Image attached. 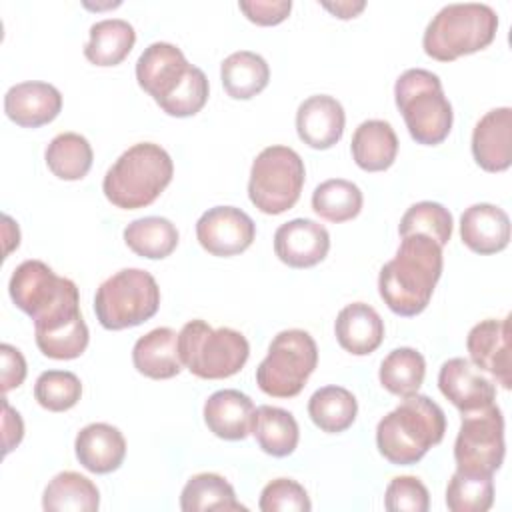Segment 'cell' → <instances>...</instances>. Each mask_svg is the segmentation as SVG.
<instances>
[{
  "label": "cell",
  "mask_w": 512,
  "mask_h": 512,
  "mask_svg": "<svg viewBox=\"0 0 512 512\" xmlns=\"http://www.w3.org/2000/svg\"><path fill=\"white\" fill-rule=\"evenodd\" d=\"M442 274V246L424 234L402 236L396 256L380 268L378 292L398 316L420 314Z\"/></svg>",
  "instance_id": "cell-1"
},
{
  "label": "cell",
  "mask_w": 512,
  "mask_h": 512,
  "mask_svg": "<svg viewBox=\"0 0 512 512\" xmlns=\"http://www.w3.org/2000/svg\"><path fill=\"white\" fill-rule=\"evenodd\" d=\"M446 432L444 410L424 394L406 396L376 426L378 452L396 466L416 464Z\"/></svg>",
  "instance_id": "cell-2"
},
{
  "label": "cell",
  "mask_w": 512,
  "mask_h": 512,
  "mask_svg": "<svg viewBox=\"0 0 512 512\" xmlns=\"http://www.w3.org/2000/svg\"><path fill=\"white\" fill-rule=\"evenodd\" d=\"M172 174V158L160 144L138 142L108 168L102 190L114 206L136 210L152 204L170 184Z\"/></svg>",
  "instance_id": "cell-3"
},
{
  "label": "cell",
  "mask_w": 512,
  "mask_h": 512,
  "mask_svg": "<svg viewBox=\"0 0 512 512\" xmlns=\"http://www.w3.org/2000/svg\"><path fill=\"white\" fill-rule=\"evenodd\" d=\"M498 30V16L492 6L480 2L446 4L428 22L422 46L440 62H452L464 54L486 48Z\"/></svg>",
  "instance_id": "cell-4"
},
{
  "label": "cell",
  "mask_w": 512,
  "mask_h": 512,
  "mask_svg": "<svg viewBox=\"0 0 512 512\" xmlns=\"http://www.w3.org/2000/svg\"><path fill=\"white\" fill-rule=\"evenodd\" d=\"M394 100L410 136L418 144L436 146L446 140L454 112L438 74L424 68H408L394 84Z\"/></svg>",
  "instance_id": "cell-5"
},
{
  "label": "cell",
  "mask_w": 512,
  "mask_h": 512,
  "mask_svg": "<svg viewBox=\"0 0 512 512\" xmlns=\"http://www.w3.org/2000/svg\"><path fill=\"white\" fill-rule=\"evenodd\" d=\"M178 352L194 376L220 380L242 370L250 356V344L234 328H212L206 320L196 318L178 332Z\"/></svg>",
  "instance_id": "cell-6"
},
{
  "label": "cell",
  "mask_w": 512,
  "mask_h": 512,
  "mask_svg": "<svg viewBox=\"0 0 512 512\" xmlns=\"http://www.w3.org/2000/svg\"><path fill=\"white\" fill-rule=\"evenodd\" d=\"M160 306V288L142 268H124L106 278L94 296V312L106 330H124L150 320Z\"/></svg>",
  "instance_id": "cell-7"
},
{
  "label": "cell",
  "mask_w": 512,
  "mask_h": 512,
  "mask_svg": "<svg viewBox=\"0 0 512 512\" xmlns=\"http://www.w3.org/2000/svg\"><path fill=\"white\" fill-rule=\"evenodd\" d=\"M318 364L314 338L300 328L278 332L266 358L256 368L258 388L272 398H292L302 392Z\"/></svg>",
  "instance_id": "cell-8"
},
{
  "label": "cell",
  "mask_w": 512,
  "mask_h": 512,
  "mask_svg": "<svg viewBox=\"0 0 512 512\" xmlns=\"http://www.w3.org/2000/svg\"><path fill=\"white\" fill-rule=\"evenodd\" d=\"M304 180V160L296 150L280 144L268 146L250 168V202L264 214H282L298 202Z\"/></svg>",
  "instance_id": "cell-9"
},
{
  "label": "cell",
  "mask_w": 512,
  "mask_h": 512,
  "mask_svg": "<svg viewBox=\"0 0 512 512\" xmlns=\"http://www.w3.org/2000/svg\"><path fill=\"white\" fill-rule=\"evenodd\" d=\"M504 416L496 404L462 414L454 442L456 470L468 474H494L504 460Z\"/></svg>",
  "instance_id": "cell-10"
},
{
  "label": "cell",
  "mask_w": 512,
  "mask_h": 512,
  "mask_svg": "<svg viewBox=\"0 0 512 512\" xmlns=\"http://www.w3.org/2000/svg\"><path fill=\"white\" fill-rule=\"evenodd\" d=\"M76 290L78 288L70 278L58 276L42 260H24L14 268L8 282L12 302L32 320L40 318Z\"/></svg>",
  "instance_id": "cell-11"
},
{
  "label": "cell",
  "mask_w": 512,
  "mask_h": 512,
  "mask_svg": "<svg viewBox=\"0 0 512 512\" xmlns=\"http://www.w3.org/2000/svg\"><path fill=\"white\" fill-rule=\"evenodd\" d=\"M254 236V220L236 206L208 208L196 222V238L212 256H236L250 248Z\"/></svg>",
  "instance_id": "cell-12"
},
{
  "label": "cell",
  "mask_w": 512,
  "mask_h": 512,
  "mask_svg": "<svg viewBox=\"0 0 512 512\" xmlns=\"http://www.w3.org/2000/svg\"><path fill=\"white\" fill-rule=\"evenodd\" d=\"M192 64L184 52L170 42H152L138 56L136 80L158 106H162L188 78Z\"/></svg>",
  "instance_id": "cell-13"
},
{
  "label": "cell",
  "mask_w": 512,
  "mask_h": 512,
  "mask_svg": "<svg viewBox=\"0 0 512 512\" xmlns=\"http://www.w3.org/2000/svg\"><path fill=\"white\" fill-rule=\"evenodd\" d=\"M470 362L488 372L504 390L512 386V352H510V314L502 320L486 318L472 326L466 338Z\"/></svg>",
  "instance_id": "cell-14"
},
{
  "label": "cell",
  "mask_w": 512,
  "mask_h": 512,
  "mask_svg": "<svg viewBox=\"0 0 512 512\" xmlns=\"http://www.w3.org/2000/svg\"><path fill=\"white\" fill-rule=\"evenodd\" d=\"M438 388L462 414L482 410L496 400V386L468 358H450L440 366Z\"/></svg>",
  "instance_id": "cell-15"
},
{
  "label": "cell",
  "mask_w": 512,
  "mask_h": 512,
  "mask_svg": "<svg viewBox=\"0 0 512 512\" xmlns=\"http://www.w3.org/2000/svg\"><path fill=\"white\" fill-rule=\"evenodd\" d=\"M330 250L328 230L310 218H294L274 232V252L290 268H310L326 258Z\"/></svg>",
  "instance_id": "cell-16"
},
{
  "label": "cell",
  "mask_w": 512,
  "mask_h": 512,
  "mask_svg": "<svg viewBox=\"0 0 512 512\" xmlns=\"http://www.w3.org/2000/svg\"><path fill=\"white\" fill-rule=\"evenodd\" d=\"M62 110V94L48 82L28 80L8 88L4 96L6 116L22 128H38L52 122Z\"/></svg>",
  "instance_id": "cell-17"
},
{
  "label": "cell",
  "mask_w": 512,
  "mask_h": 512,
  "mask_svg": "<svg viewBox=\"0 0 512 512\" xmlns=\"http://www.w3.org/2000/svg\"><path fill=\"white\" fill-rule=\"evenodd\" d=\"M346 114L342 104L328 94L308 96L296 110L298 138L316 150L334 146L344 134Z\"/></svg>",
  "instance_id": "cell-18"
},
{
  "label": "cell",
  "mask_w": 512,
  "mask_h": 512,
  "mask_svg": "<svg viewBox=\"0 0 512 512\" xmlns=\"http://www.w3.org/2000/svg\"><path fill=\"white\" fill-rule=\"evenodd\" d=\"M472 156L486 172H502L512 164V110L486 112L472 132Z\"/></svg>",
  "instance_id": "cell-19"
},
{
  "label": "cell",
  "mask_w": 512,
  "mask_h": 512,
  "mask_svg": "<svg viewBox=\"0 0 512 512\" xmlns=\"http://www.w3.org/2000/svg\"><path fill=\"white\" fill-rule=\"evenodd\" d=\"M460 238L476 254L500 252L510 242V218L494 204H472L460 216Z\"/></svg>",
  "instance_id": "cell-20"
},
{
  "label": "cell",
  "mask_w": 512,
  "mask_h": 512,
  "mask_svg": "<svg viewBox=\"0 0 512 512\" xmlns=\"http://www.w3.org/2000/svg\"><path fill=\"white\" fill-rule=\"evenodd\" d=\"M78 462L94 474H108L120 468L126 456V440L122 432L106 422L84 426L74 440Z\"/></svg>",
  "instance_id": "cell-21"
},
{
  "label": "cell",
  "mask_w": 512,
  "mask_h": 512,
  "mask_svg": "<svg viewBox=\"0 0 512 512\" xmlns=\"http://www.w3.org/2000/svg\"><path fill=\"white\" fill-rule=\"evenodd\" d=\"M254 402L240 390L226 388L204 402V422L222 440H244L252 432Z\"/></svg>",
  "instance_id": "cell-22"
},
{
  "label": "cell",
  "mask_w": 512,
  "mask_h": 512,
  "mask_svg": "<svg viewBox=\"0 0 512 512\" xmlns=\"http://www.w3.org/2000/svg\"><path fill=\"white\" fill-rule=\"evenodd\" d=\"M334 332L338 344L346 352L354 356H366L382 344L384 322L370 304L352 302L338 312Z\"/></svg>",
  "instance_id": "cell-23"
},
{
  "label": "cell",
  "mask_w": 512,
  "mask_h": 512,
  "mask_svg": "<svg viewBox=\"0 0 512 512\" xmlns=\"http://www.w3.org/2000/svg\"><path fill=\"white\" fill-rule=\"evenodd\" d=\"M134 368L154 380H168L182 372V360L178 352V334L160 326L140 336L132 348Z\"/></svg>",
  "instance_id": "cell-24"
},
{
  "label": "cell",
  "mask_w": 512,
  "mask_h": 512,
  "mask_svg": "<svg viewBox=\"0 0 512 512\" xmlns=\"http://www.w3.org/2000/svg\"><path fill=\"white\" fill-rule=\"evenodd\" d=\"M352 158L366 172L390 168L398 154V136L386 120H364L352 134Z\"/></svg>",
  "instance_id": "cell-25"
},
{
  "label": "cell",
  "mask_w": 512,
  "mask_h": 512,
  "mask_svg": "<svg viewBox=\"0 0 512 512\" xmlns=\"http://www.w3.org/2000/svg\"><path fill=\"white\" fill-rule=\"evenodd\" d=\"M258 446L276 458H284L292 454L300 440V428L296 418L278 406L262 404L254 408L252 416V432Z\"/></svg>",
  "instance_id": "cell-26"
},
{
  "label": "cell",
  "mask_w": 512,
  "mask_h": 512,
  "mask_svg": "<svg viewBox=\"0 0 512 512\" xmlns=\"http://www.w3.org/2000/svg\"><path fill=\"white\" fill-rule=\"evenodd\" d=\"M220 78L230 98L248 100L268 86L270 68L260 54L252 50H238L222 60Z\"/></svg>",
  "instance_id": "cell-27"
},
{
  "label": "cell",
  "mask_w": 512,
  "mask_h": 512,
  "mask_svg": "<svg viewBox=\"0 0 512 512\" xmlns=\"http://www.w3.org/2000/svg\"><path fill=\"white\" fill-rule=\"evenodd\" d=\"M100 506L96 484L72 470L56 474L42 494L46 512H94Z\"/></svg>",
  "instance_id": "cell-28"
},
{
  "label": "cell",
  "mask_w": 512,
  "mask_h": 512,
  "mask_svg": "<svg viewBox=\"0 0 512 512\" xmlns=\"http://www.w3.org/2000/svg\"><path fill=\"white\" fill-rule=\"evenodd\" d=\"M134 42L136 32L128 20L106 18L90 26L84 56L96 66H116L130 54Z\"/></svg>",
  "instance_id": "cell-29"
},
{
  "label": "cell",
  "mask_w": 512,
  "mask_h": 512,
  "mask_svg": "<svg viewBox=\"0 0 512 512\" xmlns=\"http://www.w3.org/2000/svg\"><path fill=\"white\" fill-rule=\"evenodd\" d=\"M126 246L148 260H162L178 246L176 226L162 216H144L132 220L124 228Z\"/></svg>",
  "instance_id": "cell-30"
},
{
  "label": "cell",
  "mask_w": 512,
  "mask_h": 512,
  "mask_svg": "<svg viewBox=\"0 0 512 512\" xmlns=\"http://www.w3.org/2000/svg\"><path fill=\"white\" fill-rule=\"evenodd\" d=\"M308 414L322 432L338 434L356 420L358 402L354 394L342 386H322L310 396Z\"/></svg>",
  "instance_id": "cell-31"
},
{
  "label": "cell",
  "mask_w": 512,
  "mask_h": 512,
  "mask_svg": "<svg viewBox=\"0 0 512 512\" xmlns=\"http://www.w3.org/2000/svg\"><path fill=\"white\" fill-rule=\"evenodd\" d=\"M180 508L184 512L246 510V506L236 500L232 484L214 472H200L184 484L180 494Z\"/></svg>",
  "instance_id": "cell-32"
},
{
  "label": "cell",
  "mask_w": 512,
  "mask_h": 512,
  "mask_svg": "<svg viewBox=\"0 0 512 512\" xmlns=\"http://www.w3.org/2000/svg\"><path fill=\"white\" fill-rule=\"evenodd\" d=\"M92 146L78 132H62L50 140L44 152L46 166L60 180H80L92 166Z\"/></svg>",
  "instance_id": "cell-33"
},
{
  "label": "cell",
  "mask_w": 512,
  "mask_h": 512,
  "mask_svg": "<svg viewBox=\"0 0 512 512\" xmlns=\"http://www.w3.org/2000/svg\"><path fill=\"white\" fill-rule=\"evenodd\" d=\"M364 196L360 188L344 178H330L318 184L312 192V210L334 224L352 220L360 214Z\"/></svg>",
  "instance_id": "cell-34"
},
{
  "label": "cell",
  "mask_w": 512,
  "mask_h": 512,
  "mask_svg": "<svg viewBox=\"0 0 512 512\" xmlns=\"http://www.w3.org/2000/svg\"><path fill=\"white\" fill-rule=\"evenodd\" d=\"M426 374V360L414 348H396L380 364V384L396 396H412L420 390Z\"/></svg>",
  "instance_id": "cell-35"
},
{
  "label": "cell",
  "mask_w": 512,
  "mask_h": 512,
  "mask_svg": "<svg viewBox=\"0 0 512 512\" xmlns=\"http://www.w3.org/2000/svg\"><path fill=\"white\" fill-rule=\"evenodd\" d=\"M34 336L38 350L54 360L78 358L88 346V326L82 314L44 328H34Z\"/></svg>",
  "instance_id": "cell-36"
},
{
  "label": "cell",
  "mask_w": 512,
  "mask_h": 512,
  "mask_svg": "<svg viewBox=\"0 0 512 512\" xmlns=\"http://www.w3.org/2000/svg\"><path fill=\"white\" fill-rule=\"evenodd\" d=\"M494 504L492 474L456 470L446 486V506L452 512H486Z\"/></svg>",
  "instance_id": "cell-37"
},
{
  "label": "cell",
  "mask_w": 512,
  "mask_h": 512,
  "mask_svg": "<svg viewBox=\"0 0 512 512\" xmlns=\"http://www.w3.org/2000/svg\"><path fill=\"white\" fill-rule=\"evenodd\" d=\"M452 214L448 212V208H444L438 202L432 200H422L412 204L400 224H398V232L400 236H408V234H424L428 238H432L434 242H438L440 246L448 244L450 236H452Z\"/></svg>",
  "instance_id": "cell-38"
},
{
  "label": "cell",
  "mask_w": 512,
  "mask_h": 512,
  "mask_svg": "<svg viewBox=\"0 0 512 512\" xmlns=\"http://www.w3.org/2000/svg\"><path fill=\"white\" fill-rule=\"evenodd\" d=\"M82 396L80 378L68 370H46L36 378L34 398L50 412H64L78 404Z\"/></svg>",
  "instance_id": "cell-39"
},
{
  "label": "cell",
  "mask_w": 512,
  "mask_h": 512,
  "mask_svg": "<svg viewBox=\"0 0 512 512\" xmlns=\"http://www.w3.org/2000/svg\"><path fill=\"white\" fill-rule=\"evenodd\" d=\"M258 508L262 512H308L312 502L302 484L292 478H276L262 488Z\"/></svg>",
  "instance_id": "cell-40"
},
{
  "label": "cell",
  "mask_w": 512,
  "mask_h": 512,
  "mask_svg": "<svg viewBox=\"0 0 512 512\" xmlns=\"http://www.w3.org/2000/svg\"><path fill=\"white\" fill-rule=\"evenodd\" d=\"M208 78L206 74L198 68L192 66L188 78L184 80V84L160 106L168 116H176V118H186V116H194L196 112H200L208 100Z\"/></svg>",
  "instance_id": "cell-41"
},
{
  "label": "cell",
  "mask_w": 512,
  "mask_h": 512,
  "mask_svg": "<svg viewBox=\"0 0 512 512\" xmlns=\"http://www.w3.org/2000/svg\"><path fill=\"white\" fill-rule=\"evenodd\" d=\"M384 506L390 512H426L430 508V494L420 478L396 476L386 486Z\"/></svg>",
  "instance_id": "cell-42"
},
{
  "label": "cell",
  "mask_w": 512,
  "mask_h": 512,
  "mask_svg": "<svg viewBox=\"0 0 512 512\" xmlns=\"http://www.w3.org/2000/svg\"><path fill=\"white\" fill-rule=\"evenodd\" d=\"M238 8L246 18L260 26H274L288 18L292 10L290 0H240Z\"/></svg>",
  "instance_id": "cell-43"
},
{
  "label": "cell",
  "mask_w": 512,
  "mask_h": 512,
  "mask_svg": "<svg viewBox=\"0 0 512 512\" xmlns=\"http://www.w3.org/2000/svg\"><path fill=\"white\" fill-rule=\"evenodd\" d=\"M0 358H2V394L18 388L26 378V360L22 352L12 344H0Z\"/></svg>",
  "instance_id": "cell-44"
},
{
  "label": "cell",
  "mask_w": 512,
  "mask_h": 512,
  "mask_svg": "<svg viewBox=\"0 0 512 512\" xmlns=\"http://www.w3.org/2000/svg\"><path fill=\"white\" fill-rule=\"evenodd\" d=\"M24 436V422L20 414L8 404L6 398H2V442H4V454H8L12 448L20 444Z\"/></svg>",
  "instance_id": "cell-45"
},
{
  "label": "cell",
  "mask_w": 512,
  "mask_h": 512,
  "mask_svg": "<svg viewBox=\"0 0 512 512\" xmlns=\"http://www.w3.org/2000/svg\"><path fill=\"white\" fill-rule=\"evenodd\" d=\"M322 6L328 10V12H332L334 16H338V18H342V20H348V18H354L358 12H362L364 10V6H366V2H362V0H338V2H322Z\"/></svg>",
  "instance_id": "cell-46"
}]
</instances>
